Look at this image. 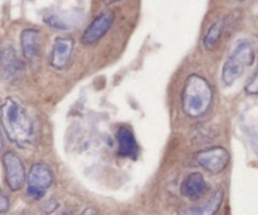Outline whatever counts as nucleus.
Returning a JSON list of instances; mask_svg holds the SVG:
<instances>
[{
	"label": "nucleus",
	"mask_w": 258,
	"mask_h": 215,
	"mask_svg": "<svg viewBox=\"0 0 258 215\" xmlns=\"http://www.w3.org/2000/svg\"><path fill=\"white\" fill-rule=\"evenodd\" d=\"M0 120L9 139L14 145L24 148L33 140L34 128L31 117L23 106L14 100L7 98L0 106Z\"/></svg>",
	"instance_id": "1"
},
{
	"label": "nucleus",
	"mask_w": 258,
	"mask_h": 215,
	"mask_svg": "<svg viewBox=\"0 0 258 215\" xmlns=\"http://www.w3.org/2000/svg\"><path fill=\"white\" fill-rule=\"evenodd\" d=\"M213 101V88L200 75H190L183 85L181 103L188 118H200L207 114Z\"/></svg>",
	"instance_id": "2"
},
{
	"label": "nucleus",
	"mask_w": 258,
	"mask_h": 215,
	"mask_svg": "<svg viewBox=\"0 0 258 215\" xmlns=\"http://www.w3.org/2000/svg\"><path fill=\"white\" fill-rule=\"evenodd\" d=\"M254 62V49L247 41L239 42L228 56L222 71V80L225 86H232L244 70Z\"/></svg>",
	"instance_id": "3"
},
{
	"label": "nucleus",
	"mask_w": 258,
	"mask_h": 215,
	"mask_svg": "<svg viewBox=\"0 0 258 215\" xmlns=\"http://www.w3.org/2000/svg\"><path fill=\"white\" fill-rule=\"evenodd\" d=\"M194 160L205 171L210 174H219L229 164L230 155L225 148L215 146L197 152L194 155Z\"/></svg>",
	"instance_id": "4"
},
{
	"label": "nucleus",
	"mask_w": 258,
	"mask_h": 215,
	"mask_svg": "<svg viewBox=\"0 0 258 215\" xmlns=\"http://www.w3.org/2000/svg\"><path fill=\"white\" fill-rule=\"evenodd\" d=\"M27 182H28L27 192L29 196H32L33 199L43 197L53 182V174H52L51 167L42 162L34 164L29 170Z\"/></svg>",
	"instance_id": "5"
},
{
	"label": "nucleus",
	"mask_w": 258,
	"mask_h": 215,
	"mask_svg": "<svg viewBox=\"0 0 258 215\" xmlns=\"http://www.w3.org/2000/svg\"><path fill=\"white\" fill-rule=\"evenodd\" d=\"M4 174H6V182L12 191H18L23 187L26 182V169L22 162L21 157L16 152L4 153L3 156Z\"/></svg>",
	"instance_id": "6"
},
{
	"label": "nucleus",
	"mask_w": 258,
	"mask_h": 215,
	"mask_svg": "<svg viewBox=\"0 0 258 215\" xmlns=\"http://www.w3.org/2000/svg\"><path fill=\"white\" fill-rule=\"evenodd\" d=\"M114 19H115V14L110 9L99 14L91 22L90 26L85 29V32L83 34V38H81V42L85 46H90V44H94L98 41H100L108 33L109 29L111 28V26L114 23Z\"/></svg>",
	"instance_id": "7"
},
{
	"label": "nucleus",
	"mask_w": 258,
	"mask_h": 215,
	"mask_svg": "<svg viewBox=\"0 0 258 215\" xmlns=\"http://www.w3.org/2000/svg\"><path fill=\"white\" fill-rule=\"evenodd\" d=\"M75 41L71 37H57L51 53V65L56 70H63L73 56Z\"/></svg>",
	"instance_id": "8"
},
{
	"label": "nucleus",
	"mask_w": 258,
	"mask_h": 215,
	"mask_svg": "<svg viewBox=\"0 0 258 215\" xmlns=\"http://www.w3.org/2000/svg\"><path fill=\"white\" fill-rule=\"evenodd\" d=\"M23 68V62L17 56V52L12 44L6 43L0 47V71L6 79H13Z\"/></svg>",
	"instance_id": "9"
},
{
	"label": "nucleus",
	"mask_w": 258,
	"mask_h": 215,
	"mask_svg": "<svg viewBox=\"0 0 258 215\" xmlns=\"http://www.w3.org/2000/svg\"><path fill=\"white\" fill-rule=\"evenodd\" d=\"M116 140H118V156L123 158L137 160L140 156V146L136 140L135 134L128 127H120L116 130Z\"/></svg>",
	"instance_id": "10"
},
{
	"label": "nucleus",
	"mask_w": 258,
	"mask_h": 215,
	"mask_svg": "<svg viewBox=\"0 0 258 215\" xmlns=\"http://www.w3.org/2000/svg\"><path fill=\"white\" fill-rule=\"evenodd\" d=\"M181 195L190 200H199L208 191V184L200 172H192L187 175L181 182Z\"/></svg>",
	"instance_id": "11"
},
{
	"label": "nucleus",
	"mask_w": 258,
	"mask_h": 215,
	"mask_svg": "<svg viewBox=\"0 0 258 215\" xmlns=\"http://www.w3.org/2000/svg\"><path fill=\"white\" fill-rule=\"evenodd\" d=\"M223 199H224V192L222 189H218L217 191L213 192L207 201L195 206L185 207L178 212V215H215L222 206Z\"/></svg>",
	"instance_id": "12"
},
{
	"label": "nucleus",
	"mask_w": 258,
	"mask_h": 215,
	"mask_svg": "<svg viewBox=\"0 0 258 215\" xmlns=\"http://www.w3.org/2000/svg\"><path fill=\"white\" fill-rule=\"evenodd\" d=\"M21 46L27 60H34L41 51V33L33 28H27L21 34Z\"/></svg>",
	"instance_id": "13"
},
{
	"label": "nucleus",
	"mask_w": 258,
	"mask_h": 215,
	"mask_svg": "<svg viewBox=\"0 0 258 215\" xmlns=\"http://www.w3.org/2000/svg\"><path fill=\"white\" fill-rule=\"evenodd\" d=\"M224 19H219L215 23H213L212 27L208 29L207 34L204 37V46L208 49L214 48V46L218 43L220 37H222L223 31H224Z\"/></svg>",
	"instance_id": "14"
},
{
	"label": "nucleus",
	"mask_w": 258,
	"mask_h": 215,
	"mask_svg": "<svg viewBox=\"0 0 258 215\" xmlns=\"http://www.w3.org/2000/svg\"><path fill=\"white\" fill-rule=\"evenodd\" d=\"M44 23L48 24L51 28L58 29V31H68L70 28V24L64 21L63 17L58 16V14H48L44 17Z\"/></svg>",
	"instance_id": "15"
},
{
	"label": "nucleus",
	"mask_w": 258,
	"mask_h": 215,
	"mask_svg": "<svg viewBox=\"0 0 258 215\" xmlns=\"http://www.w3.org/2000/svg\"><path fill=\"white\" fill-rule=\"evenodd\" d=\"M244 90L245 93L249 94V95H255V94H258V70L257 73L254 74V76L250 79L249 83L245 85Z\"/></svg>",
	"instance_id": "16"
},
{
	"label": "nucleus",
	"mask_w": 258,
	"mask_h": 215,
	"mask_svg": "<svg viewBox=\"0 0 258 215\" xmlns=\"http://www.w3.org/2000/svg\"><path fill=\"white\" fill-rule=\"evenodd\" d=\"M11 207V202H9L8 196L0 190V214H6L9 211Z\"/></svg>",
	"instance_id": "17"
},
{
	"label": "nucleus",
	"mask_w": 258,
	"mask_h": 215,
	"mask_svg": "<svg viewBox=\"0 0 258 215\" xmlns=\"http://www.w3.org/2000/svg\"><path fill=\"white\" fill-rule=\"evenodd\" d=\"M3 135H2V129H0V151H2V148H3Z\"/></svg>",
	"instance_id": "18"
},
{
	"label": "nucleus",
	"mask_w": 258,
	"mask_h": 215,
	"mask_svg": "<svg viewBox=\"0 0 258 215\" xmlns=\"http://www.w3.org/2000/svg\"><path fill=\"white\" fill-rule=\"evenodd\" d=\"M84 215H94V212L91 210H86V212Z\"/></svg>",
	"instance_id": "19"
}]
</instances>
